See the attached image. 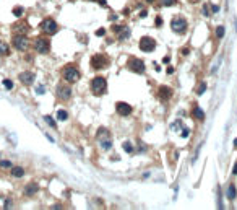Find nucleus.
<instances>
[{"label": "nucleus", "mask_w": 237, "mask_h": 210, "mask_svg": "<svg viewBox=\"0 0 237 210\" xmlns=\"http://www.w3.org/2000/svg\"><path fill=\"white\" fill-rule=\"evenodd\" d=\"M201 13H203V16H210V15H211V12H210V5H203Z\"/></svg>", "instance_id": "cd10ccee"}, {"label": "nucleus", "mask_w": 237, "mask_h": 210, "mask_svg": "<svg viewBox=\"0 0 237 210\" xmlns=\"http://www.w3.org/2000/svg\"><path fill=\"white\" fill-rule=\"evenodd\" d=\"M224 31H226V28H224L223 25H219V26L216 28V38H218V39L224 38Z\"/></svg>", "instance_id": "4be33fe9"}, {"label": "nucleus", "mask_w": 237, "mask_h": 210, "mask_svg": "<svg viewBox=\"0 0 237 210\" xmlns=\"http://www.w3.org/2000/svg\"><path fill=\"white\" fill-rule=\"evenodd\" d=\"M185 130H182V134H180V137H188V135H190V130H188V127H184Z\"/></svg>", "instance_id": "2f4dec72"}, {"label": "nucleus", "mask_w": 237, "mask_h": 210, "mask_svg": "<svg viewBox=\"0 0 237 210\" xmlns=\"http://www.w3.org/2000/svg\"><path fill=\"white\" fill-rule=\"evenodd\" d=\"M156 49V41L151 36H143L140 39V50L143 52H153Z\"/></svg>", "instance_id": "1a4fd4ad"}, {"label": "nucleus", "mask_w": 237, "mask_h": 210, "mask_svg": "<svg viewBox=\"0 0 237 210\" xmlns=\"http://www.w3.org/2000/svg\"><path fill=\"white\" fill-rule=\"evenodd\" d=\"M107 90V82L104 77H94L91 80V91L96 96H103Z\"/></svg>", "instance_id": "7ed1b4c3"}, {"label": "nucleus", "mask_w": 237, "mask_h": 210, "mask_svg": "<svg viewBox=\"0 0 237 210\" xmlns=\"http://www.w3.org/2000/svg\"><path fill=\"white\" fill-rule=\"evenodd\" d=\"M12 31H13V34H28L29 25H28L26 21H18V23H15L12 26Z\"/></svg>", "instance_id": "ddd939ff"}, {"label": "nucleus", "mask_w": 237, "mask_h": 210, "mask_svg": "<svg viewBox=\"0 0 237 210\" xmlns=\"http://www.w3.org/2000/svg\"><path fill=\"white\" fill-rule=\"evenodd\" d=\"M57 119H59V121H67V119H68V112L64 111V109L57 111Z\"/></svg>", "instance_id": "412c9836"}, {"label": "nucleus", "mask_w": 237, "mask_h": 210, "mask_svg": "<svg viewBox=\"0 0 237 210\" xmlns=\"http://www.w3.org/2000/svg\"><path fill=\"white\" fill-rule=\"evenodd\" d=\"M13 164H12V161H7V160H2L0 161V168H12Z\"/></svg>", "instance_id": "c85d7f7f"}, {"label": "nucleus", "mask_w": 237, "mask_h": 210, "mask_svg": "<svg viewBox=\"0 0 237 210\" xmlns=\"http://www.w3.org/2000/svg\"><path fill=\"white\" fill-rule=\"evenodd\" d=\"M109 64H111V60L104 54H96V55H93V57H91V67H93L94 70L106 69V67H109Z\"/></svg>", "instance_id": "20e7f679"}, {"label": "nucleus", "mask_w": 237, "mask_h": 210, "mask_svg": "<svg viewBox=\"0 0 237 210\" xmlns=\"http://www.w3.org/2000/svg\"><path fill=\"white\" fill-rule=\"evenodd\" d=\"M218 10H219V7H218V5H211V12H213V13H216Z\"/></svg>", "instance_id": "f704fd0d"}, {"label": "nucleus", "mask_w": 237, "mask_h": 210, "mask_svg": "<svg viewBox=\"0 0 237 210\" xmlns=\"http://www.w3.org/2000/svg\"><path fill=\"white\" fill-rule=\"evenodd\" d=\"M80 77H81V73L78 70V67H75V65H65L62 69V78L67 83H75L80 80Z\"/></svg>", "instance_id": "f257e3e1"}, {"label": "nucleus", "mask_w": 237, "mask_h": 210, "mask_svg": "<svg viewBox=\"0 0 237 210\" xmlns=\"http://www.w3.org/2000/svg\"><path fill=\"white\" fill-rule=\"evenodd\" d=\"M182 54H184V55L188 54V47H184V49H182Z\"/></svg>", "instance_id": "58836bf2"}, {"label": "nucleus", "mask_w": 237, "mask_h": 210, "mask_svg": "<svg viewBox=\"0 0 237 210\" xmlns=\"http://www.w3.org/2000/svg\"><path fill=\"white\" fill-rule=\"evenodd\" d=\"M123 150L128 151V153H133V147H132L130 142H123Z\"/></svg>", "instance_id": "bb28decb"}, {"label": "nucleus", "mask_w": 237, "mask_h": 210, "mask_svg": "<svg viewBox=\"0 0 237 210\" xmlns=\"http://www.w3.org/2000/svg\"><path fill=\"white\" fill-rule=\"evenodd\" d=\"M172 90L169 88V87H159V98L161 99H169L172 96Z\"/></svg>", "instance_id": "dca6fc26"}, {"label": "nucleus", "mask_w": 237, "mask_h": 210, "mask_svg": "<svg viewBox=\"0 0 237 210\" xmlns=\"http://www.w3.org/2000/svg\"><path fill=\"white\" fill-rule=\"evenodd\" d=\"M44 121H46V122L49 124V126L52 127V129H57V124H55V121H54V119L50 117V116H44Z\"/></svg>", "instance_id": "b1692460"}, {"label": "nucleus", "mask_w": 237, "mask_h": 210, "mask_svg": "<svg viewBox=\"0 0 237 210\" xmlns=\"http://www.w3.org/2000/svg\"><path fill=\"white\" fill-rule=\"evenodd\" d=\"M96 139H98V143H99V147H101V148H103L104 151H107V150L112 148V140H111L109 130L99 129V130H98V135H96Z\"/></svg>", "instance_id": "f03ea898"}, {"label": "nucleus", "mask_w": 237, "mask_h": 210, "mask_svg": "<svg viewBox=\"0 0 237 210\" xmlns=\"http://www.w3.org/2000/svg\"><path fill=\"white\" fill-rule=\"evenodd\" d=\"M3 208H12V200H10V199H7V200H5V207Z\"/></svg>", "instance_id": "473e14b6"}, {"label": "nucleus", "mask_w": 237, "mask_h": 210, "mask_svg": "<svg viewBox=\"0 0 237 210\" xmlns=\"http://www.w3.org/2000/svg\"><path fill=\"white\" fill-rule=\"evenodd\" d=\"M37 191H39V186L36 184V183H29L26 187H25V194L26 196H34V194H37Z\"/></svg>", "instance_id": "2eb2a0df"}, {"label": "nucleus", "mask_w": 237, "mask_h": 210, "mask_svg": "<svg viewBox=\"0 0 237 210\" xmlns=\"http://www.w3.org/2000/svg\"><path fill=\"white\" fill-rule=\"evenodd\" d=\"M55 95H57V98L60 99H70L72 98V88L68 85H57V88H55Z\"/></svg>", "instance_id": "9d476101"}, {"label": "nucleus", "mask_w": 237, "mask_h": 210, "mask_svg": "<svg viewBox=\"0 0 237 210\" xmlns=\"http://www.w3.org/2000/svg\"><path fill=\"white\" fill-rule=\"evenodd\" d=\"M91 2H96V0H91Z\"/></svg>", "instance_id": "37998d69"}, {"label": "nucleus", "mask_w": 237, "mask_h": 210, "mask_svg": "<svg viewBox=\"0 0 237 210\" xmlns=\"http://www.w3.org/2000/svg\"><path fill=\"white\" fill-rule=\"evenodd\" d=\"M128 36H130V30H128V28L125 26V28H123V30L120 31V34H118V39H127Z\"/></svg>", "instance_id": "5701e85b"}, {"label": "nucleus", "mask_w": 237, "mask_h": 210, "mask_svg": "<svg viewBox=\"0 0 237 210\" xmlns=\"http://www.w3.org/2000/svg\"><path fill=\"white\" fill-rule=\"evenodd\" d=\"M8 54H10V46L7 42L0 41V55H2V57H7Z\"/></svg>", "instance_id": "6ab92c4d"}, {"label": "nucleus", "mask_w": 237, "mask_h": 210, "mask_svg": "<svg viewBox=\"0 0 237 210\" xmlns=\"http://www.w3.org/2000/svg\"><path fill=\"white\" fill-rule=\"evenodd\" d=\"M37 93L42 95V93H44V87H39V88H37Z\"/></svg>", "instance_id": "4c0bfd02"}, {"label": "nucleus", "mask_w": 237, "mask_h": 210, "mask_svg": "<svg viewBox=\"0 0 237 210\" xmlns=\"http://www.w3.org/2000/svg\"><path fill=\"white\" fill-rule=\"evenodd\" d=\"M161 25H162V18L157 16V18H156V26H161Z\"/></svg>", "instance_id": "c9c22d12"}, {"label": "nucleus", "mask_w": 237, "mask_h": 210, "mask_svg": "<svg viewBox=\"0 0 237 210\" xmlns=\"http://www.w3.org/2000/svg\"><path fill=\"white\" fill-rule=\"evenodd\" d=\"M171 28H172L174 33L182 34V33L187 31L188 23H187V20H185L184 16H176V18H172V21H171Z\"/></svg>", "instance_id": "423d86ee"}, {"label": "nucleus", "mask_w": 237, "mask_h": 210, "mask_svg": "<svg viewBox=\"0 0 237 210\" xmlns=\"http://www.w3.org/2000/svg\"><path fill=\"white\" fill-rule=\"evenodd\" d=\"M104 28H101V30H98V33H96V34H98V36H104Z\"/></svg>", "instance_id": "72a5a7b5"}, {"label": "nucleus", "mask_w": 237, "mask_h": 210, "mask_svg": "<svg viewBox=\"0 0 237 210\" xmlns=\"http://www.w3.org/2000/svg\"><path fill=\"white\" fill-rule=\"evenodd\" d=\"M146 15H148V12H146V10H142V13H140V16H142V18H145Z\"/></svg>", "instance_id": "e433bc0d"}, {"label": "nucleus", "mask_w": 237, "mask_h": 210, "mask_svg": "<svg viewBox=\"0 0 237 210\" xmlns=\"http://www.w3.org/2000/svg\"><path fill=\"white\" fill-rule=\"evenodd\" d=\"M12 176L13 178H23L25 176V168L23 166H12Z\"/></svg>", "instance_id": "f3484780"}, {"label": "nucleus", "mask_w": 237, "mask_h": 210, "mask_svg": "<svg viewBox=\"0 0 237 210\" xmlns=\"http://www.w3.org/2000/svg\"><path fill=\"white\" fill-rule=\"evenodd\" d=\"M161 3L164 5V7H171V5L176 3V0H161Z\"/></svg>", "instance_id": "7c9ffc66"}, {"label": "nucleus", "mask_w": 237, "mask_h": 210, "mask_svg": "<svg viewBox=\"0 0 237 210\" xmlns=\"http://www.w3.org/2000/svg\"><path fill=\"white\" fill-rule=\"evenodd\" d=\"M12 44L16 50L25 52V50H28V47H29V39L26 38V34H15Z\"/></svg>", "instance_id": "0eeeda50"}, {"label": "nucleus", "mask_w": 237, "mask_h": 210, "mask_svg": "<svg viewBox=\"0 0 237 210\" xmlns=\"http://www.w3.org/2000/svg\"><path fill=\"white\" fill-rule=\"evenodd\" d=\"M128 69H130L132 72L135 73H143L145 69H146V65H145V62L143 60H140V59H130L128 60Z\"/></svg>", "instance_id": "f8f14e48"}, {"label": "nucleus", "mask_w": 237, "mask_h": 210, "mask_svg": "<svg viewBox=\"0 0 237 210\" xmlns=\"http://www.w3.org/2000/svg\"><path fill=\"white\" fill-rule=\"evenodd\" d=\"M23 13H25V8H23V7H15V8H13V15L18 16V18H20V16L23 15Z\"/></svg>", "instance_id": "a878e982"}, {"label": "nucleus", "mask_w": 237, "mask_h": 210, "mask_svg": "<svg viewBox=\"0 0 237 210\" xmlns=\"http://www.w3.org/2000/svg\"><path fill=\"white\" fill-rule=\"evenodd\" d=\"M34 50L39 54H47L50 50V41L47 38H42V36L36 38L34 39Z\"/></svg>", "instance_id": "6e6552de"}, {"label": "nucleus", "mask_w": 237, "mask_h": 210, "mask_svg": "<svg viewBox=\"0 0 237 210\" xmlns=\"http://www.w3.org/2000/svg\"><path fill=\"white\" fill-rule=\"evenodd\" d=\"M20 82L23 85H31L34 82V73L33 72H21L20 73Z\"/></svg>", "instance_id": "4468645a"}, {"label": "nucleus", "mask_w": 237, "mask_h": 210, "mask_svg": "<svg viewBox=\"0 0 237 210\" xmlns=\"http://www.w3.org/2000/svg\"><path fill=\"white\" fill-rule=\"evenodd\" d=\"M193 2H196V0H193Z\"/></svg>", "instance_id": "c03bdc74"}, {"label": "nucleus", "mask_w": 237, "mask_h": 210, "mask_svg": "<svg viewBox=\"0 0 237 210\" xmlns=\"http://www.w3.org/2000/svg\"><path fill=\"white\" fill-rule=\"evenodd\" d=\"M234 145H235V147H237V139H235V140H234Z\"/></svg>", "instance_id": "a19ab883"}, {"label": "nucleus", "mask_w": 237, "mask_h": 210, "mask_svg": "<svg viewBox=\"0 0 237 210\" xmlns=\"http://www.w3.org/2000/svg\"><path fill=\"white\" fill-rule=\"evenodd\" d=\"M115 111H117V114L118 116H122V117H128L133 112V107L128 104V103H123V101H118V103L115 104Z\"/></svg>", "instance_id": "9b49d317"}, {"label": "nucleus", "mask_w": 237, "mask_h": 210, "mask_svg": "<svg viewBox=\"0 0 237 210\" xmlns=\"http://www.w3.org/2000/svg\"><path fill=\"white\" fill-rule=\"evenodd\" d=\"M146 2H153V0H146Z\"/></svg>", "instance_id": "79ce46f5"}, {"label": "nucleus", "mask_w": 237, "mask_h": 210, "mask_svg": "<svg viewBox=\"0 0 237 210\" xmlns=\"http://www.w3.org/2000/svg\"><path fill=\"white\" fill-rule=\"evenodd\" d=\"M59 30V25H57V21L52 20V18H46V20H42L41 21V31L44 33V34H55Z\"/></svg>", "instance_id": "39448f33"}, {"label": "nucleus", "mask_w": 237, "mask_h": 210, "mask_svg": "<svg viewBox=\"0 0 237 210\" xmlns=\"http://www.w3.org/2000/svg\"><path fill=\"white\" fill-rule=\"evenodd\" d=\"M192 116H193L196 121H205V112H203V109H200L198 106L193 107V111H192Z\"/></svg>", "instance_id": "a211bd4d"}, {"label": "nucleus", "mask_w": 237, "mask_h": 210, "mask_svg": "<svg viewBox=\"0 0 237 210\" xmlns=\"http://www.w3.org/2000/svg\"><path fill=\"white\" fill-rule=\"evenodd\" d=\"M3 87L7 90H12L13 88V82L12 80H3Z\"/></svg>", "instance_id": "c756f323"}, {"label": "nucleus", "mask_w": 237, "mask_h": 210, "mask_svg": "<svg viewBox=\"0 0 237 210\" xmlns=\"http://www.w3.org/2000/svg\"><path fill=\"white\" fill-rule=\"evenodd\" d=\"M232 174H237V164L234 166V171H232Z\"/></svg>", "instance_id": "ea45409f"}, {"label": "nucleus", "mask_w": 237, "mask_h": 210, "mask_svg": "<svg viewBox=\"0 0 237 210\" xmlns=\"http://www.w3.org/2000/svg\"><path fill=\"white\" fill-rule=\"evenodd\" d=\"M235 197H237L235 186H234V184H229V189H227V199H231V200H234Z\"/></svg>", "instance_id": "aec40b11"}, {"label": "nucleus", "mask_w": 237, "mask_h": 210, "mask_svg": "<svg viewBox=\"0 0 237 210\" xmlns=\"http://www.w3.org/2000/svg\"><path fill=\"white\" fill-rule=\"evenodd\" d=\"M205 90H206V83L201 82L198 87H196V95H203V93H205Z\"/></svg>", "instance_id": "393cba45"}]
</instances>
